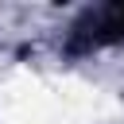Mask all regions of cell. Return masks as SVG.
Segmentation results:
<instances>
[{"label": "cell", "mask_w": 124, "mask_h": 124, "mask_svg": "<svg viewBox=\"0 0 124 124\" xmlns=\"http://www.w3.org/2000/svg\"><path fill=\"white\" fill-rule=\"evenodd\" d=\"M116 43H124V0H112V4L81 12L74 19V27H70L66 50L70 54H89V50L116 46Z\"/></svg>", "instance_id": "obj_1"}]
</instances>
